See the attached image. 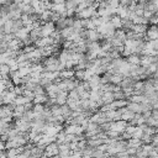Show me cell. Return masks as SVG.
Instances as JSON below:
<instances>
[{"label":"cell","instance_id":"8","mask_svg":"<svg viewBox=\"0 0 158 158\" xmlns=\"http://www.w3.org/2000/svg\"><path fill=\"white\" fill-rule=\"evenodd\" d=\"M101 101H102V105H110L111 102L115 101L114 99V93H102L101 95Z\"/></svg>","mask_w":158,"mask_h":158},{"label":"cell","instance_id":"14","mask_svg":"<svg viewBox=\"0 0 158 158\" xmlns=\"http://www.w3.org/2000/svg\"><path fill=\"white\" fill-rule=\"evenodd\" d=\"M65 137H67V133L63 131H60L57 136H56V143L57 144H62V143H65Z\"/></svg>","mask_w":158,"mask_h":158},{"label":"cell","instance_id":"1","mask_svg":"<svg viewBox=\"0 0 158 158\" xmlns=\"http://www.w3.org/2000/svg\"><path fill=\"white\" fill-rule=\"evenodd\" d=\"M56 23L53 22H46L41 26V35H42V38L43 37H51L52 33L56 31Z\"/></svg>","mask_w":158,"mask_h":158},{"label":"cell","instance_id":"3","mask_svg":"<svg viewBox=\"0 0 158 158\" xmlns=\"http://www.w3.org/2000/svg\"><path fill=\"white\" fill-rule=\"evenodd\" d=\"M146 38L148 41H158V26L149 25L146 31Z\"/></svg>","mask_w":158,"mask_h":158},{"label":"cell","instance_id":"9","mask_svg":"<svg viewBox=\"0 0 158 158\" xmlns=\"http://www.w3.org/2000/svg\"><path fill=\"white\" fill-rule=\"evenodd\" d=\"M111 25L114 26V28L115 30H122V20L120 19V16H117V15H114V16H111Z\"/></svg>","mask_w":158,"mask_h":158},{"label":"cell","instance_id":"5","mask_svg":"<svg viewBox=\"0 0 158 158\" xmlns=\"http://www.w3.org/2000/svg\"><path fill=\"white\" fill-rule=\"evenodd\" d=\"M127 110H130L133 114H142L143 112V105L142 104H136V102H128L127 104Z\"/></svg>","mask_w":158,"mask_h":158},{"label":"cell","instance_id":"16","mask_svg":"<svg viewBox=\"0 0 158 158\" xmlns=\"http://www.w3.org/2000/svg\"><path fill=\"white\" fill-rule=\"evenodd\" d=\"M0 158H7V157H6V153H4V152H0Z\"/></svg>","mask_w":158,"mask_h":158},{"label":"cell","instance_id":"13","mask_svg":"<svg viewBox=\"0 0 158 158\" xmlns=\"http://www.w3.org/2000/svg\"><path fill=\"white\" fill-rule=\"evenodd\" d=\"M135 115H136V114H133V112H131L130 110H127V111H126L125 114H122V115H121V120L128 123V122H131V121L133 120Z\"/></svg>","mask_w":158,"mask_h":158},{"label":"cell","instance_id":"18","mask_svg":"<svg viewBox=\"0 0 158 158\" xmlns=\"http://www.w3.org/2000/svg\"><path fill=\"white\" fill-rule=\"evenodd\" d=\"M130 158H142V157H137V156H131Z\"/></svg>","mask_w":158,"mask_h":158},{"label":"cell","instance_id":"15","mask_svg":"<svg viewBox=\"0 0 158 158\" xmlns=\"http://www.w3.org/2000/svg\"><path fill=\"white\" fill-rule=\"evenodd\" d=\"M136 131H137V126H132V125H128V126L126 127V131H125V132L132 136V135H133Z\"/></svg>","mask_w":158,"mask_h":158},{"label":"cell","instance_id":"17","mask_svg":"<svg viewBox=\"0 0 158 158\" xmlns=\"http://www.w3.org/2000/svg\"><path fill=\"white\" fill-rule=\"evenodd\" d=\"M153 78H156V79H158V70H157V72H156V74H154V75H153Z\"/></svg>","mask_w":158,"mask_h":158},{"label":"cell","instance_id":"20","mask_svg":"<svg viewBox=\"0 0 158 158\" xmlns=\"http://www.w3.org/2000/svg\"><path fill=\"white\" fill-rule=\"evenodd\" d=\"M51 158H58V156H56V157H51Z\"/></svg>","mask_w":158,"mask_h":158},{"label":"cell","instance_id":"12","mask_svg":"<svg viewBox=\"0 0 158 158\" xmlns=\"http://www.w3.org/2000/svg\"><path fill=\"white\" fill-rule=\"evenodd\" d=\"M122 80H123V75H121V74H118V73L110 74V83H111V84H114V85H120Z\"/></svg>","mask_w":158,"mask_h":158},{"label":"cell","instance_id":"19","mask_svg":"<svg viewBox=\"0 0 158 158\" xmlns=\"http://www.w3.org/2000/svg\"><path fill=\"white\" fill-rule=\"evenodd\" d=\"M156 136H158V127L156 128Z\"/></svg>","mask_w":158,"mask_h":158},{"label":"cell","instance_id":"2","mask_svg":"<svg viewBox=\"0 0 158 158\" xmlns=\"http://www.w3.org/2000/svg\"><path fill=\"white\" fill-rule=\"evenodd\" d=\"M44 154H46L48 158L58 156V154H59L58 144H57L56 142H52V143H49L48 146H46V148H44Z\"/></svg>","mask_w":158,"mask_h":158},{"label":"cell","instance_id":"7","mask_svg":"<svg viewBox=\"0 0 158 158\" xmlns=\"http://www.w3.org/2000/svg\"><path fill=\"white\" fill-rule=\"evenodd\" d=\"M74 73H75V70H73V69H64V70H62V72L59 73V78H60L62 80L73 79V78H74Z\"/></svg>","mask_w":158,"mask_h":158},{"label":"cell","instance_id":"4","mask_svg":"<svg viewBox=\"0 0 158 158\" xmlns=\"http://www.w3.org/2000/svg\"><path fill=\"white\" fill-rule=\"evenodd\" d=\"M128 126L127 122L120 120V121H116V122H111V126H110V130L111 131H116L118 133H123L126 131V127Z\"/></svg>","mask_w":158,"mask_h":158},{"label":"cell","instance_id":"10","mask_svg":"<svg viewBox=\"0 0 158 158\" xmlns=\"http://www.w3.org/2000/svg\"><path fill=\"white\" fill-rule=\"evenodd\" d=\"M75 32H74V28L73 27H65V28H63L62 31H60V36H62V38L63 40H69L73 35H74Z\"/></svg>","mask_w":158,"mask_h":158},{"label":"cell","instance_id":"6","mask_svg":"<svg viewBox=\"0 0 158 158\" xmlns=\"http://www.w3.org/2000/svg\"><path fill=\"white\" fill-rule=\"evenodd\" d=\"M126 62L128 64H131V65H139V63H141V56L133 53V54H131V56H128L126 58Z\"/></svg>","mask_w":158,"mask_h":158},{"label":"cell","instance_id":"11","mask_svg":"<svg viewBox=\"0 0 158 158\" xmlns=\"http://www.w3.org/2000/svg\"><path fill=\"white\" fill-rule=\"evenodd\" d=\"M142 141L141 139H138V138H130L128 141H127V148H136V149H138L139 147H142Z\"/></svg>","mask_w":158,"mask_h":158},{"label":"cell","instance_id":"21","mask_svg":"<svg viewBox=\"0 0 158 158\" xmlns=\"http://www.w3.org/2000/svg\"><path fill=\"white\" fill-rule=\"evenodd\" d=\"M156 64H157V67H158V60H157V63H156Z\"/></svg>","mask_w":158,"mask_h":158}]
</instances>
